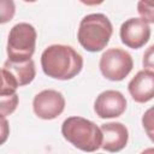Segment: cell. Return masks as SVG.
Listing matches in <instances>:
<instances>
[{
  "mask_svg": "<svg viewBox=\"0 0 154 154\" xmlns=\"http://www.w3.org/2000/svg\"><path fill=\"white\" fill-rule=\"evenodd\" d=\"M41 66L48 77L67 81L82 71L83 58L71 46L52 45L42 52Z\"/></svg>",
  "mask_w": 154,
  "mask_h": 154,
  "instance_id": "obj_1",
  "label": "cell"
},
{
  "mask_svg": "<svg viewBox=\"0 0 154 154\" xmlns=\"http://www.w3.org/2000/svg\"><path fill=\"white\" fill-rule=\"evenodd\" d=\"M61 134L64 138L83 152H95L101 148V129L82 117H69L63 122Z\"/></svg>",
  "mask_w": 154,
  "mask_h": 154,
  "instance_id": "obj_2",
  "label": "cell"
},
{
  "mask_svg": "<svg viewBox=\"0 0 154 154\" xmlns=\"http://www.w3.org/2000/svg\"><path fill=\"white\" fill-rule=\"evenodd\" d=\"M112 32V23L105 14L91 13L81 20L77 38L85 51L100 52L109 42Z\"/></svg>",
  "mask_w": 154,
  "mask_h": 154,
  "instance_id": "obj_3",
  "label": "cell"
},
{
  "mask_svg": "<svg viewBox=\"0 0 154 154\" xmlns=\"http://www.w3.org/2000/svg\"><path fill=\"white\" fill-rule=\"evenodd\" d=\"M36 30L29 23H18L12 26L7 40V55L12 61L31 59L36 46Z\"/></svg>",
  "mask_w": 154,
  "mask_h": 154,
  "instance_id": "obj_4",
  "label": "cell"
},
{
  "mask_svg": "<svg viewBox=\"0 0 154 154\" xmlns=\"http://www.w3.org/2000/svg\"><path fill=\"white\" fill-rule=\"evenodd\" d=\"M100 71L109 81H123L132 70L131 55L120 48H109L100 58Z\"/></svg>",
  "mask_w": 154,
  "mask_h": 154,
  "instance_id": "obj_5",
  "label": "cell"
},
{
  "mask_svg": "<svg viewBox=\"0 0 154 154\" xmlns=\"http://www.w3.org/2000/svg\"><path fill=\"white\" fill-rule=\"evenodd\" d=\"M36 70L32 59L26 61H12L7 59L2 66L1 89L17 90L18 87L31 83L35 78Z\"/></svg>",
  "mask_w": 154,
  "mask_h": 154,
  "instance_id": "obj_6",
  "label": "cell"
},
{
  "mask_svg": "<svg viewBox=\"0 0 154 154\" xmlns=\"http://www.w3.org/2000/svg\"><path fill=\"white\" fill-rule=\"evenodd\" d=\"M65 108V99L63 94L54 89H46L35 95L32 109L35 114L45 120L57 118Z\"/></svg>",
  "mask_w": 154,
  "mask_h": 154,
  "instance_id": "obj_7",
  "label": "cell"
},
{
  "mask_svg": "<svg viewBox=\"0 0 154 154\" xmlns=\"http://www.w3.org/2000/svg\"><path fill=\"white\" fill-rule=\"evenodd\" d=\"M122 42L132 49L143 47L150 37V26L143 18H130L120 26Z\"/></svg>",
  "mask_w": 154,
  "mask_h": 154,
  "instance_id": "obj_8",
  "label": "cell"
},
{
  "mask_svg": "<svg viewBox=\"0 0 154 154\" xmlns=\"http://www.w3.org/2000/svg\"><path fill=\"white\" fill-rule=\"evenodd\" d=\"M126 109L125 96L118 90H105L95 100L94 111L100 118H117Z\"/></svg>",
  "mask_w": 154,
  "mask_h": 154,
  "instance_id": "obj_9",
  "label": "cell"
},
{
  "mask_svg": "<svg viewBox=\"0 0 154 154\" xmlns=\"http://www.w3.org/2000/svg\"><path fill=\"white\" fill-rule=\"evenodd\" d=\"M131 97L140 103L154 99V71L148 69L138 71L128 84Z\"/></svg>",
  "mask_w": 154,
  "mask_h": 154,
  "instance_id": "obj_10",
  "label": "cell"
},
{
  "mask_svg": "<svg viewBox=\"0 0 154 154\" xmlns=\"http://www.w3.org/2000/svg\"><path fill=\"white\" fill-rule=\"evenodd\" d=\"M100 129L102 132V149L114 153L125 148L129 140V131L125 125L118 122H111L102 124Z\"/></svg>",
  "mask_w": 154,
  "mask_h": 154,
  "instance_id": "obj_11",
  "label": "cell"
},
{
  "mask_svg": "<svg viewBox=\"0 0 154 154\" xmlns=\"http://www.w3.org/2000/svg\"><path fill=\"white\" fill-rule=\"evenodd\" d=\"M1 117H6L11 114L18 105V95L16 90L1 89Z\"/></svg>",
  "mask_w": 154,
  "mask_h": 154,
  "instance_id": "obj_12",
  "label": "cell"
},
{
  "mask_svg": "<svg viewBox=\"0 0 154 154\" xmlns=\"http://www.w3.org/2000/svg\"><path fill=\"white\" fill-rule=\"evenodd\" d=\"M137 11L141 18L154 24V0H138Z\"/></svg>",
  "mask_w": 154,
  "mask_h": 154,
  "instance_id": "obj_13",
  "label": "cell"
},
{
  "mask_svg": "<svg viewBox=\"0 0 154 154\" xmlns=\"http://www.w3.org/2000/svg\"><path fill=\"white\" fill-rule=\"evenodd\" d=\"M142 125L147 136L154 142V106L148 108L142 117Z\"/></svg>",
  "mask_w": 154,
  "mask_h": 154,
  "instance_id": "obj_14",
  "label": "cell"
},
{
  "mask_svg": "<svg viewBox=\"0 0 154 154\" xmlns=\"http://www.w3.org/2000/svg\"><path fill=\"white\" fill-rule=\"evenodd\" d=\"M16 6L13 0H1V24H5L6 22L11 20L14 16Z\"/></svg>",
  "mask_w": 154,
  "mask_h": 154,
  "instance_id": "obj_15",
  "label": "cell"
},
{
  "mask_svg": "<svg viewBox=\"0 0 154 154\" xmlns=\"http://www.w3.org/2000/svg\"><path fill=\"white\" fill-rule=\"evenodd\" d=\"M142 64H143V67L154 71V45L149 46L146 49V52L143 54Z\"/></svg>",
  "mask_w": 154,
  "mask_h": 154,
  "instance_id": "obj_16",
  "label": "cell"
},
{
  "mask_svg": "<svg viewBox=\"0 0 154 154\" xmlns=\"http://www.w3.org/2000/svg\"><path fill=\"white\" fill-rule=\"evenodd\" d=\"M79 1L87 6H96V5H101L105 0H79Z\"/></svg>",
  "mask_w": 154,
  "mask_h": 154,
  "instance_id": "obj_17",
  "label": "cell"
},
{
  "mask_svg": "<svg viewBox=\"0 0 154 154\" xmlns=\"http://www.w3.org/2000/svg\"><path fill=\"white\" fill-rule=\"evenodd\" d=\"M25 2H35V1H37V0H24Z\"/></svg>",
  "mask_w": 154,
  "mask_h": 154,
  "instance_id": "obj_18",
  "label": "cell"
}]
</instances>
